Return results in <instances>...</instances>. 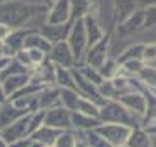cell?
I'll return each instance as SVG.
<instances>
[{
  "label": "cell",
  "mask_w": 156,
  "mask_h": 147,
  "mask_svg": "<svg viewBox=\"0 0 156 147\" xmlns=\"http://www.w3.org/2000/svg\"><path fill=\"white\" fill-rule=\"evenodd\" d=\"M142 61H144L146 64H153V62H156V42H153V43H144Z\"/></svg>",
  "instance_id": "cell-37"
},
{
  "label": "cell",
  "mask_w": 156,
  "mask_h": 147,
  "mask_svg": "<svg viewBox=\"0 0 156 147\" xmlns=\"http://www.w3.org/2000/svg\"><path fill=\"white\" fill-rule=\"evenodd\" d=\"M146 62L142 59H132V61H125L122 62V68H123V73L125 74H130V76H137L139 71L144 68Z\"/></svg>",
  "instance_id": "cell-35"
},
{
  "label": "cell",
  "mask_w": 156,
  "mask_h": 147,
  "mask_svg": "<svg viewBox=\"0 0 156 147\" xmlns=\"http://www.w3.org/2000/svg\"><path fill=\"white\" fill-rule=\"evenodd\" d=\"M99 104H95L94 101H90L87 97H80L75 111H80L83 114H90V116H99Z\"/></svg>",
  "instance_id": "cell-32"
},
{
  "label": "cell",
  "mask_w": 156,
  "mask_h": 147,
  "mask_svg": "<svg viewBox=\"0 0 156 147\" xmlns=\"http://www.w3.org/2000/svg\"><path fill=\"white\" fill-rule=\"evenodd\" d=\"M31 142H33V138L28 135V137H23V138H19V140L11 142V144H9V147H28Z\"/></svg>",
  "instance_id": "cell-39"
},
{
  "label": "cell",
  "mask_w": 156,
  "mask_h": 147,
  "mask_svg": "<svg viewBox=\"0 0 156 147\" xmlns=\"http://www.w3.org/2000/svg\"><path fill=\"white\" fill-rule=\"evenodd\" d=\"M80 133L85 138V142H87L89 147H113L104 137H101L95 130H87V132H80Z\"/></svg>",
  "instance_id": "cell-30"
},
{
  "label": "cell",
  "mask_w": 156,
  "mask_h": 147,
  "mask_svg": "<svg viewBox=\"0 0 156 147\" xmlns=\"http://www.w3.org/2000/svg\"><path fill=\"white\" fill-rule=\"evenodd\" d=\"M49 11V4H37L26 0H7L0 4V23L11 28H23L40 12Z\"/></svg>",
  "instance_id": "cell-1"
},
{
  "label": "cell",
  "mask_w": 156,
  "mask_h": 147,
  "mask_svg": "<svg viewBox=\"0 0 156 147\" xmlns=\"http://www.w3.org/2000/svg\"><path fill=\"white\" fill-rule=\"evenodd\" d=\"M137 5L146 7V5H156V0H137Z\"/></svg>",
  "instance_id": "cell-43"
},
{
  "label": "cell",
  "mask_w": 156,
  "mask_h": 147,
  "mask_svg": "<svg viewBox=\"0 0 156 147\" xmlns=\"http://www.w3.org/2000/svg\"><path fill=\"white\" fill-rule=\"evenodd\" d=\"M0 137H2V130H0Z\"/></svg>",
  "instance_id": "cell-50"
},
{
  "label": "cell",
  "mask_w": 156,
  "mask_h": 147,
  "mask_svg": "<svg viewBox=\"0 0 156 147\" xmlns=\"http://www.w3.org/2000/svg\"><path fill=\"white\" fill-rule=\"evenodd\" d=\"M50 47H52V43L40 33L38 29L28 31V35L24 36V42H23V49H38V50H44L47 54H49Z\"/></svg>",
  "instance_id": "cell-19"
},
{
  "label": "cell",
  "mask_w": 156,
  "mask_h": 147,
  "mask_svg": "<svg viewBox=\"0 0 156 147\" xmlns=\"http://www.w3.org/2000/svg\"><path fill=\"white\" fill-rule=\"evenodd\" d=\"M68 45L71 47L73 54L76 57V64L78 62H83L85 59V52L89 49V42H87V31H85V23L83 17L82 19H75L71 24V29L68 33Z\"/></svg>",
  "instance_id": "cell-4"
},
{
  "label": "cell",
  "mask_w": 156,
  "mask_h": 147,
  "mask_svg": "<svg viewBox=\"0 0 156 147\" xmlns=\"http://www.w3.org/2000/svg\"><path fill=\"white\" fill-rule=\"evenodd\" d=\"M116 23H118V19L113 16V23L109 24V28L106 29L104 36H102L99 42H95L92 47L87 49L83 62H87V64H90V66H94V68H99L101 64L109 57V45H111L113 31H115V28H116Z\"/></svg>",
  "instance_id": "cell-3"
},
{
  "label": "cell",
  "mask_w": 156,
  "mask_h": 147,
  "mask_svg": "<svg viewBox=\"0 0 156 147\" xmlns=\"http://www.w3.org/2000/svg\"><path fill=\"white\" fill-rule=\"evenodd\" d=\"M71 24H73V21H68V23H62V24H47L45 23L40 26L38 31L49 40L50 43H56V42H62V40L68 38Z\"/></svg>",
  "instance_id": "cell-12"
},
{
  "label": "cell",
  "mask_w": 156,
  "mask_h": 147,
  "mask_svg": "<svg viewBox=\"0 0 156 147\" xmlns=\"http://www.w3.org/2000/svg\"><path fill=\"white\" fill-rule=\"evenodd\" d=\"M137 78L142 81V85L151 88V90H156V66L153 64H144V68L139 71Z\"/></svg>",
  "instance_id": "cell-27"
},
{
  "label": "cell",
  "mask_w": 156,
  "mask_h": 147,
  "mask_svg": "<svg viewBox=\"0 0 156 147\" xmlns=\"http://www.w3.org/2000/svg\"><path fill=\"white\" fill-rule=\"evenodd\" d=\"M12 29L14 28H11L9 24H4V23H0V42H4V40L9 36V35L12 33Z\"/></svg>",
  "instance_id": "cell-40"
},
{
  "label": "cell",
  "mask_w": 156,
  "mask_h": 147,
  "mask_svg": "<svg viewBox=\"0 0 156 147\" xmlns=\"http://www.w3.org/2000/svg\"><path fill=\"white\" fill-rule=\"evenodd\" d=\"M2 2H7V0H0V4H2Z\"/></svg>",
  "instance_id": "cell-49"
},
{
  "label": "cell",
  "mask_w": 156,
  "mask_h": 147,
  "mask_svg": "<svg viewBox=\"0 0 156 147\" xmlns=\"http://www.w3.org/2000/svg\"><path fill=\"white\" fill-rule=\"evenodd\" d=\"M2 56H7L5 54V45H4V42H0V57Z\"/></svg>",
  "instance_id": "cell-46"
},
{
  "label": "cell",
  "mask_w": 156,
  "mask_h": 147,
  "mask_svg": "<svg viewBox=\"0 0 156 147\" xmlns=\"http://www.w3.org/2000/svg\"><path fill=\"white\" fill-rule=\"evenodd\" d=\"M26 50H28L30 61H31V64H33V68L49 59V57H47V52H44V50H38V49H26Z\"/></svg>",
  "instance_id": "cell-38"
},
{
  "label": "cell",
  "mask_w": 156,
  "mask_h": 147,
  "mask_svg": "<svg viewBox=\"0 0 156 147\" xmlns=\"http://www.w3.org/2000/svg\"><path fill=\"white\" fill-rule=\"evenodd\" d=\"M116 147H130V145H127V144H122V145H116Z\"/></svg>",
  "instance_id": "cell-48"
},
{
  "label": "cell",
  "mask_w": 156,
  "mask_h": 147,
  "mask_svg": "<svg viewBox=\"0 0 156 147\" xmlns=\"http://www.w3.org/2000/svg\"><path fill=\"white\" fill-rule=\"evenodd\" d=\"M118 101L122 102V104L128 109V111H130V113H134L139 119L144 116L147 101H146V95H144V92H142V90L127 92V94H123V95L118 97Z\"/></svg>",
  "instance_id": "cell-10"
},
{
  "label": "cell",
  "mask_w": 156,
  "mask_h": 147,
  "mask_svg": "<svg viewBox=\"0 0 156 147\" xmlns=\"http://www.w3.org/2000/svg\"><path fill=\"white\" fill-rule=\"evenodd\" d=\"M28 121H30V113H26L24 116H21V118L17 119V121H14L7 128H4L2 130V137L9 144L14 140H19L23 137H28Z\"/></svg>",
  "instance_id": "cell-13"
},
{
  "label": "cell",
  "mask_w": 156,
  "mask_h": 147,
  "mask_svg": "<svg viewBox=\"0 0 156 147\" xmlns=\"http://www.w3.org/2000/svg\"><path fill=\"white\" fill-rule=\"evenodd\" d=\"M127 145H130V147H153L151 135L146 132V128L135 126V128H132V132H130V135L127 138Z\"/></svg>",
  "instance_id": "cell-22"
},
{
  "label": "cell",
  "mask_w": 156,
  "mask_h": 147,
  "mask_svg": "<svg viewBox=\"0 0 156 147\" xmlns=\"http://www.w3.org/2000/svg\"><path fill=\"white\" fill-rule=\"evenodd\" d=\"M76 138H78L76 130H62L54 142V147H75Z\"/></svg>",
  "instance_id": "cell-31"
},
{
  "label": "cell",
  "mask_w": 156,
  "mask_h": 147,
  "mask_svg": "<svg viewBox=\"0 0 156 147\" xmlns=\"http://www.w3.org/2000/svg\"><path fill=\"white\" fill-rule=\"evenodd\" d=\"M80 92L76 88H61L59 90V102H61L62 108L69 109V111H75L78 104V99H80Z\"/></svg>",
  "instance_id": "cell-25"
},
{
  "label": "cell",
  "mask_w": 156,
  "mask_h": 147,
  "mask_svg": "<svg viewBox=\"0 0 156 147\" xmlns=\"http://www.w3.org/2000/svg\"><path fill=\"white\" fill-rule=\"evenodd\" d=\"M71 123H73V130L87 132L97 128L102 121H101L99 116H90V114H83L80 111H71Z\"/></svg>",
  "instance_id": "cell-18"
},
{
  "label": "cell",
  "mask_w": 156,
  "mask_h": 147,
  "mask_svg": "<svg viewBox=\"0 0 156 147\" xmlns=\"http://www.w3.org/2000/svg\"><path fill=\"white\" fill-rule=\"evenodd\" d=\"M45 119V111L44 109H38L35 113H30V121H28V135H31L35 130H38L40 126L44 125Z\"/></svg>",
  "instance_id": "cell-33"
},
{
  "label": "cell",
  "mask_w": 156,
  "mask_h": 147,
  "mask_svg": "<svg viewBox=\"0 0 156 147\" xmlns=\"http://www.w3.org/2000/svg\"><path fill=\"white\" fill-rule=\"evenodd\" d=\"M49 2H50V0H49Z\"/></svg>",
  "instance_id": "cell-54"
},
{
  "label": "cell",
  "mask_w": 156,
  "mask_h": 147,
  "mask_svg": "<svg viewBox=\"0 0 156 147\" xmlns=\"http://www.w3.org/2000/svg\"><path fill=\"white\" fill-rule=\"evenodd\" d=\"M97 69H99V73L102 74L104 80H111V78H115V76L123 73L122 64H120V61H118L116 57H108Z\"/></svg>",
  "instance_id": "cell-23"
},
{
  "label": "cell",
  "mask_w": 156,
  "mask_h": 147,
  "mask_svg": "<svg viewBox=\"0 0 156 147\" xmlns=\"http://www.w3.org/2000/svg\"><path fill=\"white\" fill-rule=\"evenodd\" d=\"M47 57H49V61H52L56 66H62V68H75V66H76V57H75L71 47L68 45L66 40L52 43Z\"/></svg>",
  "instance_id": "cell-6"
},
{
  "label": "cell",
  "mask_w": 156,
  "mask_h": 147,
  "mask_svg": "<svg viewBox=\"0 0 156 147\" xmlns=\"http://www.w3.org/2000/svg\"><path fill=\"white\" fill-rule=\"evenodd\" d=\"M59 87L57 85H49L42 88V90L37 94V102H38V109H47L50 108H56V106H61V102H59Z\"/></svg>",
  "instance_id": "cell-16"
},
{
  "label": "cell",
  "mask_w": 156,
  "mask_h": 147,
  "mask_svg": "<svg viewBox=\"0 0 156 147\" xmlns=\"http://www.w3.org/2000/svg\"><path fill=\"white\" fill-rule=\"evenodd\" d=\"M0 106H2V104H0Z\"/></svg>",
  "instance_id": "cell-53"
},
{
  "label": "cell",
  "mask_w": 156,
  "mask_h": 147,
  "mask_svg": "<svg viewBox=\"0 0 156 147\" xmlns=\"http://www.w3.org/2000/svg\"><path fill=\"white\" fill-rule=\"evenodd\" d=\"M101 137H104L113 147L127 144V138L132 132V126L122 123H101L97 128H94Z\"/></svg>",
  "instance_id": "cell-5"
},
{
  "label": "cell",
  "mask_w": 156,
  "mask_h": 147,
  "mask_svg": "<svg viewBox=\"0 0 156 147\" xmlns=\"http://www.w3.org/2000/svg\"><path fill=\"white\" fill-rule=\"evenodd\" d=\"M75 68L80 71V73L83 74L87 80H90L92 83H95V85L99 87L102 81H104V78H102V74L99 73V69L94 68V66H90V64H87V62H78Z\"/></svg>",
  "instance_id": "cell-28"
},
{
  "label": "cell",
  "mask_w": 156,
  "mask_h": 147,
  "mask_svg": "<svg viewBox=\"0 0 156 147\" xmlns=\"http://www.w3.org/2000/svg\"><path fill=\"white\" fill-rule=\"evenodd\" d=\"M7 102V95H5V90H4V85H2V80H0V104Z\"/></svg>",
  "instance_id": "cell-44"
},
{
  "label": "cell",
  "mask_w": 156,
  "mask_h": 147,
  "mask_svg": "<svg viewBox=\"0 0 156 147\" xmlns=\"http://www.w3.org/2000/svg\"><path fill=\"white\" fill-rule=\"evenodd\" d=\"M0 147H9V142H7L4 137H0Z\"/></svg>",
  "instance_id": "cell-47"
},
{
  "label": "cell",
  "mask_w": 156,
  "mask_h": 147,
  "mask_svg": "<svg viewBox=\"0 0 156 147\" xmlns=\"http://www.w3.org/2000/svg\"><path fill=\"white\" fill-rule=\"evenodd\" d=\"M149 90H151V88H149ZM153 92H154V94H156V90H153Z\"/></svg>",
  "instance_id": "cell-51"
},
{
  "label": "cell",
  "mask_w": 156,
  "mask_h": 147,
  "mask_svg": "<svg viewBox=\"0 0 156 147\" xmlns=\"http://www.w3.org/2000/svg\"><path fill=\"white\" fill-rule=\"evenodd\" d=\"M142 50H144V43H134V45L127 47L125 50H122V54L116 57L120 64L125 61H132V59H142Z\"/></svg>",
  "instance_id": "cell-29"
},
{
  "label": "cell",
  "mask_w": 156,
  "mask_h": 147,
  "mask_svg": "<svg viewBox=\"0 0 156 147\" xmlns=\"http://www.w3.org/2000/svg\"><path fill=\"white\" fill-rule=\"evenodd\" d=\"M62 130H57V128H52V126H49V125H42L38 130H35L33 133H31V138L37 142H40L44 147H49V145H54V142H56V138L59 137V133H61Z\"/></svg>",
  "instance_id": "cell-21"
},
{
  "label": "cell",
  "mask_w": 156,
  "mask_h": 147,
  "mask_svg": "<svg viewBox=\"0 0 156 147\" xmlns=\"http://www.w3.org/2000/svg\"><path fill=\"white\" fill-rule=\"evenodd\" d=\"M76 133H78V138H76V145L75 147H89L87 142H85V138L82 137V133H80V132H76Z\"/></svg>",
  "instance_id": "cell-42"
},
{
  "label": "cell",
  "mask_w": 156,
  "mask_h": 147,
  "mask_svg": "<svg viewBox=\"0 0 156 147\" xmlns=\"http://www.w3.org/2000/svg\"><path fill=\"white\" fill-rule=\"evenodd\" d=\"M146 95V101H147V106H146V113L144 116L140 118V126L146 128V126H149V125H154L156 123V94L153 90H149L147 87L142 88Z\"/></svg>",
  "instance_id": "cell-20"
},
{
  "label": "cell",
  "mask_w": 156,
  "mask_h": 147,
  "mask_svg": "<svg viewBox=\"0 0 156 147\" xmlns=\"http://www.w3.org/2000/svg\"><path fill=\"white\" fill-rule=\"evenodd\" d=\"M12 61V57L11 56H2L0 57V71H4V69L9 66V62Z\"/></svg>",
  "instance_id": "cell-41"
},
{
  "label": "cell",
  "mask_w": 156,
  "mask_h": 147,
  "mask_svg": "<svg viewBox=\"0 0 156 147\" xmlns=\"http://www.w3.org/2000/svg\"><path fill=\"white\" fill-rule=\"evenodd\" d=\"M97 88H99V94L104 97L106 101H111V99H118V97H120V92L115 88V85L111 83V80H104Z\"/></svg>",
  "instance_id": "cell-34"
},
{
  "label": "cell",
  "mask_w": 156,
  "mask_h": 147,
  "mask_svg": "<svg viewBox=\"0 0 156 147\" xmlns=\"http://www.w3.org/2000/svg\"><path fill=\"white\" fill-rule=\"evenodd\" d=\"M28 31H31V29L28 28H16L12 29V33L7 36L5 40H4V45H5V54L7 56L14 57L19 50H23V42H24V36L28 35Z\"/></svg>",
  "instance_id": "cell-17"
},
{
  "label": "cell",
  "mask_w": 156,
  "mask_h": 147,
  "mask_svg": "<svg viewBox=\"0 0 156 147\" xmlns=\"http://www.w3.org/2000/svg\"><path fill=\"white\" fill-rule=\"evenodd\" d=\"M99 118L102 123H122L128 126H140V119H135V114L130 113L118 99L104 101V104L99 108Z\"/></svg>",
  "instance_id": "cell-2"
},
{
  "label": "cell",
  "mask_w": 156,
  "mask_h": 147,
  "mask_svg": "<svg viewBox=\"0 0 156 147\" xmlns=\"http://www.w3.org/2000/svg\"><path fill=\"white\" fill-rule=\"evenodd\" d=\"M69 4H71V21L85 17L95 7L94 0H69Z\"/></svg>",
  "instance_id": "cell-24"
},
{
  "label": "cell",
  "mask_w": 156,
  "mask_h": 147,
  "mask_svg": "<svg viewBox=\"0 0 156 147\" xmlns=\"http://www.w3.org/2000/svg\"><path fill=\"white\" fill-rule=\"evenodd\" d=\"M26 113H28L26 109L17 108L16 104H12L11 101L4 102V104L0 106V130L7 128L9 125L17 121V119L21 118V116H24Z\"/></svg>",
  "instance_id": "cell-15"
},
{
  "label": "cell",
  "mask_w": 156,
  "mask_h": 147,
  "mask_svg": "<svg viewBox=\"0 0 156 147\" xmlns=\"http://www.w3.org/2000/svg\"><path fill=\"white\" fill-rule=\"evenodd\" d=\"M116 28L122 35H137L146 31L144 28V7L137 5L123 21L116 23Z\"/></svg>",
  "instance_id": "cell-7"
},
{
  "label": "cell",
  "mask_w": 156,
  "mask_h": 147,
  "mask_svg": "<svg viewBox=\"0 0 156 147\" xmlns=\"http://www.w3.org/2000/svg\"><path fill=\"white\" fill-rule=\"evenodd\" d=\"M71 21V4L69 0H52V7L47 11L45 23L47 24H62Z\"/></svg>",
  "instance_id": "cell-9"
},
{
  "label": "cell",
  "mask_w": 156,
  "mask_h": 147,
  "mask_svg": "<svg viewBox=\"0 0 156 147\" xmlns=\"http://www.w3.org/2000/svg\"><path fill=\"white\" fill-rule=\"evenodd\" d=\"M49 147H54V145H49Z\"/></svg>",
  "instance_id": "cell-52"
},
{
  "label": "cell",
  "mask_w": 156,
  "mask_h": 147,
  "mask_svg": "<svg viewBox=\"0 0 156 147\" xmlns=\"http://www.w3.org/2000/svg\"><path fill=\"white\" fill-rule=\"evenodd\" d=\"M144 28L156 29V5L144 7Z\"/></svg>",
  "instance_id": "cell-36"
},
{
  "label": "cell",
  "mask_w": 156,
  "mask_h": 147,
  "mask_svg": "<svg viewBox=\"0 0 156 147\" xmlns=\"http://www.w3.org/2000/svg\"><path fill=\"white\" fill-rule=\"evenodd\" d=\"M146 132H147L151 137H156V123L154 125H149V126H146Z\"/></svg>",
  "instance_id": "cell-45"
},
{
  "label": "cell",
  "mask_w": 156,
  "mask_h": 147,
  "mask_svg": "<svg viewBox=\"0 0 156 147\" xmlns=\"http://www.w3.org/2000/svg\"><path fill=\"white\" fill-rule=\"evenodd\" d=\"M30 80H31V73H16V74H9L5 78H2V85H4V90H5L7 101L14 94H17L21 90Z\"/></svg>",
  "instance_id": "cell-14"
},
{
  "label": "cell",
  "mask_w": 156,
  "mask_h": 147,
  "mask_svg": "<svg viewBox=\"0 0 156 147\" xmlns=\"http://www.w3.org/2000/svg\"><path fill=\"white\" fill-rule=\"evenodd\" d=\"M44 125H49L52 128L57 130H73V123H71V111L62 106H56L45 111V119Z\"/></svg>",
  "instance_id": "cell-8"
},
{
  "label": "cell",
  "mask_w": 156,
  "mask_h": 147,
  "mask_svg": "<svg viewBox=\"0 0 156 147\" xmlns=\"http://www.w3.org/2000/svg\"><path fill=\"white\" fill-rule=\"evenodd\" d=\"M95 9H97V5L92 9V12H89L87 16L83 17V23H85V31H87V42H89V47H92L95 43V42H99L102 36H104V33H106V29H104V26L101 24L99 17L95 16Z\"/></svg>",
  "instance_id": "cell-11"
},
{
  "label": "cell",
  "mask_w": 156,
  "mask_h": 147,
  "mask_svg": "<svg viewBox=\"0 0 156 147\" xmlns=\"http://www.w3.org/2000/svg\"><path fill=\"white\" fill-rule=\"evenodd\" d=\"M56 85L59 87V88H76L71 68L56 66Z\"/></svg>",
  "instance_id": "cell-26"
}]
</instances>
